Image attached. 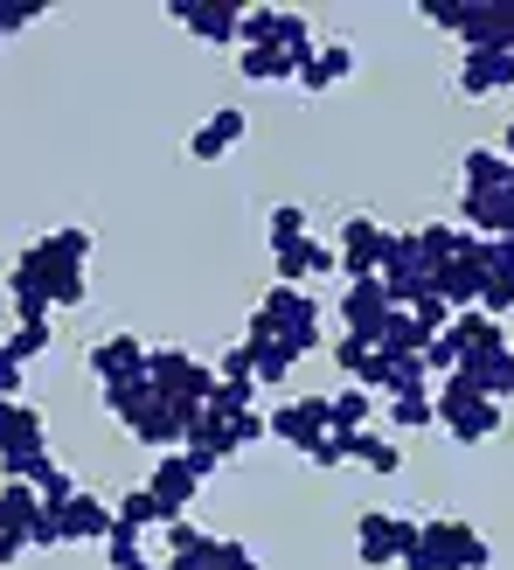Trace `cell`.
Segmentation results:
<instances>
[{
	"label": "cell",
	"mask_w": 514,
	"mask_h": 570,
	"mask_svg": "<svg viewBox=\"0 0 514 570\" xmlns=\"http://www.w3.org/2000/svg\"><path fill=\"white\" fill-rule=\"evenodd\" d=\"M91 250H98V237L83 230V223L28 244L14 258V272H8L14 321L28 327V321H49V306H83V293H91V278H83V272H91Z\"/></svg>",
	"instance_id": "cell-1"
},
{
	"label": "cell",
	"mask_w": 514,
	"mask_h": 570,
	"mask_svg": "<svg viewBox=\"0 0 514 570\" xmlns=\"http://www.w3.org/2000/svg\"><path fill=\"white\" fill-rule=\"evenodd\" d=\"M396 563L404 570H494V543L459 515H432V522L411 529V543Z\"/></svg>",
	"instance_id": "cell-2"
},
{
	"label": "cell",
	"mask_w": 514,
	"mask_h": 570,
	"mask_svg": "<svg viewBox=\"0 0 514 570\" xmlns=\"http://www.w3.org/2000/svg\"><path fill=\"white\" fill-rule=\"evenodd\" d=\"M432 404H438V424L459 445H480V439L501 432V404H494V396H480V383L466 376V368H452V376L432 390Z\"/></svg>",
	"instance_id": "cell-3"
},
{
	"label": "cell",
	"mask_w": 514,
	"mask_h": 570,
	"mask_svg": "<svg viewBox=\"0 0 514 570\" xmlns=\"http://www.w3.org/2000/svg\"><path fill=\"white\" fill-rule=\"evenodd\" d=\"M147 376H154V390L167 396V404H209L216 396V362H202V355H188V348H147Z\"/></svg>",
	"instance_id": "cell-4"
},
{
	"label": "cell",
	"mask_w": 514,
	"mask_h": 570,
	"mask_svg": "<svg viewBox=\"0 0 514 570\" xmlns=\"http://www.w3.org/2000/svg\"><path fill=\"white\" fill-rule=\"evenodd\" d=\"M265 306H271L285 348H293V355H320V299H313L306 285H271Z\"/></svg>",
	"instance_id": "cell-5"
},
{
	"label": "cell",
	"mask_w": 514,
	"mask_h": 570,
	"mask_svg": "<svg viewBox=\"0 0 514 570\" xmlns=\"http://www.w3.org/2000/svg\"><path fill=\"white\" fill-rule=\"evenodd\" d=\"M202 488H209V480L195 473L188 452H160V466L147 473V494L160 501V515H167V522H188V508L202 501Z\"/></svg>",
	"instance_id": "cell-6"
},
{
	"label": "cell",
	"mask_w": 514,
	"mask_h": 570,
	"mask_svg": "<svg viewBox=\"0 0 514 570\" xmlns=\"http://www.w3.org/2000/svg\"><path fill=\"white\" fill-rule=\"evenodd\" d=\"M411 515H389V508H368V515L355 522V557L368 563V570H383V563H396L404 557V543H411Z\"/></svg>",
	"instance_id": "cell-7"
},
{
	"label": "cell",
	"mask_w": 514,
	"mask_h": 570,
	"mask_svg": "<svg viewBox=\"0 0 514 570\" xmlns=\"http://www.w3.org/2000/svg\"><path fill=\"white\" fill-rule=\"evenodd\" d=\"M389 237H396V230H383V223H368V216H355L348 230H340V272H348V285H355V278H383Z\"/></svg>",
	"instance_id": "cell-8"
},
{
	"label": "cell",
	"mask_w": 514,
	"mask_h": 570,
	"mask_svg": "<svg viewBox=\"0 0 514 570\" xmlns=\"http://www.w3.org/2000/svg\"><path fill=\"white\" fill-rule=\"evenodd\" d=\"M459 42H466V56H480V49H514V0H466Z\"/></svg>",
	"instance_id": "cell-9"
},
{
	"label": "cell",
	"mask_w": 514,
	"mask_h": 570,
	"mask_svg": "<svg viewBox=\"0 0 514 570\" xmlns=\"http://www.w3.org/2000/svg\"><path fill=\"white\" fill-rule=\"evenodd\" d=\"M271 439L293 445L299 460H306V452L327 439V396H293V404H278L271 411Z\"/></svg>",
	"instance_id": "cell-10"
},
{
	"label": "cell",
	"mask_w": 514,
	"mask_h": 570,
	"mask_svg": "<svg viewBox=\"0 0 514 570\" xmlns=\"http://www.w3.org/2000/svg\"><path fill=\"white\" fill-rule=\"evenodd\" d=\"M480 285H487V258H480V237L459 250V258H445L438 272H432V293L445 299V306H480Z\"/></svg>",
	"instance_id": "cell-11"
},
{
	"label": "cell",
	"mask_w": 514,
	"mask_h": 570,
	"mask_svg": "<svg viewBox=\"0 0 514 570\" xmlns=\"http://www.w3.org/2000/svg\"><path fill=\"white\" fill-rule=\"evenodd\" d=\"M28 452H49V424L36 404L0 396V460H28Z\"/></svg>",
	"instance_id": "cell-12"
},
{
	"label": "cell",
	"mask_w": 514,
	"mask_h": 570,
	"mask_svg": "<svg viewBox=\"0 0 514 570\" xmlns=\"http://www.w3.org/2000/svg\"><path fill=\"white\" fill-rule=\"evenodd\" d=\"M175 14L195 42H237V28H244V8H230V0H175Z\"/></svg>",
	"instance_id": "cell-13"
},
{
	"label": "cell",
	"mask_w": 514,
	"mask_h": 570,
	"mask_svg": "<svg viewBox=\"0 0 514 570\" xmlns=\"http://www.w3.org/2000/svg\"><path fill=\"white\" fill-rule=\"evenodd\" d=\"M56 529H63V543H111V501L77 488L63 508H56Z\"/></svg>",
	"instance_id": "cell-14"
},
{
	"label": "cell",
	"mask_w": 514,
	"mask_h": 570,
	"mask_svg": "<svg viewBox=\"0 0 514 570\" xmlns=\"http://www.w3.org/2000/svg\"><path fill=\"white\" fill-rule=\"evenodd\" d=\"M244 132H250V119H244L237 105H223V111H209V119L188 132V160H202V167H209V160H223V154H230Z\"/></svg>",
	"instance_id": "cell-15"
},
{
	"label": "cell",
	"mask_w": 514,
	"mask_h": 570,
	"mask_svg": "<svg viewBox=\"0 0 514 570\" xmlns=\"http://www.w3.org/2000/svg\"><path fill=\"white\" fill-rule=\"evenodd\" d=\"M389 313H396V306H389V293H383V278H355L348 299H340V321H348V334H362V341H376Z\"/></svg>",
	"instance_id": "cell-16"
},
{
	"label": "cell",
	"mask_w": 514,
	"mask_h": 570,
	"mask_svg": "<svg viewBox=\"0 0 514 570\" xmlns=\"http://www.w3.org/2000/svg\"><path fill=\"white\" fill-rule=\"evenodd\" d=\"M91 376H98V383L147 376V341H139V334H105L98 348H91Z\"/></svg>",
	"instance_id": "cell-17"
},
{
	"label": "cell",
	"mask_w": 514,
	"mask_h": 570,
	"mask_svg": "<svg viewBox=\"0 0 514 570\" xmlns=\"http://www.w3.org/2000/svg\"><path fill=\"white\" fill-rule=\"evenodd\" d=\"M459 216L473 237H514V195L507 188H466Z\"/></svg>",
	"instance_id": "cell-18"
},
{
	"label": "cell",
	"mask_w": 514,
	"mask_h": 570,
	"mask_svg": "<svg viewBox=\"0 0 514 570\" xmlns=\"http://www.w3.org/2000/svg\"><path fill=\"white\" fill-rule=\"evenodd\" d=\"M271 258H278V285H313V278H327V272L340 265V250H327V244L299 237V244H278Z\"/></svg>",
	"instance_id": "cell-19"
},
{
	"label": "cell",
	"mask_w": 514,
	"mask_h": 570,
	"mask_svg": "<svg viewBox=\"0 0 514 570\" xmlns=\"http://www.w3.org/2000/svg\"><path fill=\"white\" fill-rule=\"evenodd\" d=\"M459 91H466V98L514 91V49H480V56H466V70H459Z\"/></svg>",
	"instance_id": "cell-20"
},
{
	"label": "cell",
	"mask_w": 514,
	"mask_h": 570,
	"mask_svg": "<svg viewBox=\"0 0 514 570\" xmlns=\"http://www.w3.org/2000/svg\"><path fill=\"white\" fill-rule=\"evenodd\" d=\"M147 529H167V515H160V501L147 494V488H132L119 508H111V543H147Z\"/></svg>",
	"instance_id": "cell-21"
},
{
	"label": "cell",
	"mask_w": 514,
	"mask_h": 570,
	"mask_svg": "<svg viewBox=\"0 0 514 570\" xmlns=\"http://www.w3.org/2000/svg\"><path fill=\"white\" fill-rule=\"evenodd\" d=\"M334 362H340V376L348 383H362V390H383V376H389V355L376 348V341H362V334H348L334 348Z\"/></svg>",
	"instance_id": "cell-22"
},
{
	"label": "cell",
	"mask_w": 514,
	"mask_h": 570,
	"mask_svg": "<svg viewBox=\"0 0 514 570\" xmlns=\"http://www.w3.org/2000/svg\"><path fill=\"white\" fill-rule=\"evenodd\" d=\"M452 334H459V348H466V362H487V355H501V348H507V334H501V321H494V313H480V306H466V313H452Z\"/></svg>",
	"instance_id": "cell-23"
},
{
	"label": "cell",
	"mask_w": 514,
	"mask_h": 570,
	"mask_svg": "<svg viewBox=\"0 0 514 570\" xmlns=\"http://www.w3.org/2000/svg\"><path fill=\"white\" fill-rule=\"evenodd\" d=\"M340 445H348V466H368V473H396V466H404L396 439H383V432H348Z\"/></svg>",
	"instance_id": "cell-24"
},
{
	"label": "cell",
	"mask_w": 514,
	"mask_h": 570,
	"mask_svg": "<svg viewBox=\"0 0 514 570\" xmlns=\"http://www.w3.org/2000/svg\"><path fill=\"white\" fill-rule=\"evenodd\" d=\"M376 348H383L389 362H396V355H424V348H432V334L417 327V313H404V306H396L389 321H383V334H376Z\"/></svg>",
	"instance_id": "cell-25"
},
{
	"label": "cell",
	"mask_w": 514,
	"mask_h": 570,
	"mask_svg": "<svg viewBox=\"0 0 514 570\" xmlns=\"http://www.w3.org/2000/svg\"><path fill=\"white\" fill-rule=\"evenodd\" d=\"M368 417H376V411H368V390H362V383H348L340 396H327V432H334V439L368 432Z\"/></svg>",
	"instance_id": "cell-26"
},
{
	"label": "cell",
	"mask_w": 514,
	"mask_h": 570,
	"mask_svg": "<svg viewBox=\"0 0 514 570\" xmlns=\"http://www.w3.org/2000/svg\"><path fill=\"white\" fill-rule=\"evenodd\" d=\"M348 70H355V49H340V42H334V49H320V56H313V63H306L293 83H299V91H334V83L348 77Z\"/></svg>",
	"instance_id": "cell-27"
},
{
	"label": "cell",
	"mask_w": 514,
	"mask_h": 570,
	"mask_svg": "<svg viewBox=\"0 0 514 570\" xmlns=\"http://www.w3.org/2000/svg\"><path fill=\"white\" fill-rule=\"evenodd\" d=\"M459 175H466V188H507V154L501 147H473L459 160Z\"/></svg>",
	"instance_id": "cell-28"
},
{
	"label": "cell",
	"mask_w": 514,
	"mask_h": 570,
	"mask_svg": "<svg viewBox=\"0 0 514 570\" xmlns=\"http://www.w3.org/2000/svg\"><path fill=\"white\" fill-rule=\"evenodd\" d=\"M383 390L389 396H424V390H432V362H424V355H396L389 376H383Z\"/></svg>",
	"instance_id": "cell-29"
},
{
	"label": "cell",
	"mask_w": 514,
	"mask_h": 570,
	"mask_svg": "<svg viewBox=\"0 0 514 570\" xmlns=\"http://www.w3.org/2000/svg\"><path fill=\"white\" fill-rule=\"evenodd\" d=\"M244 77L250 83H285V77H299V70H293V56H285V49H244Z\"/></svg>",
	"instance_id": "cell-30"
},
{
	"label": "cell",
	"mask_w": 514,
	"mask_h": 570,
	"mask_svg": "<svg viewBox=\"0 0 514 570\" xmlns=\"http://www.w3.org/2000/svg\"><path fill=\"white\" fill-rule=\"evenodd\" d=\"M389 424H396V432H424V424H438L432 390H424V396H389Z\"/></svg>",
	"instance_id": "cell-31"
},
{
	"label": "cell",
	"mask_w": 514,
	"mask_h": 570,
	"mask_svg": "<svg viewBox=\"0 0 514 570\" xmlns=\"http://www.w3.org/2000/svg\"><path fill=\"white\" fill-rule=\"evenodd\" d=\"M209 417H244V411H257V383H216V396L202 404Z\"/></svg>",
	"instance_id": "cell-32"
},
{
	"label": "cell",
	"mask_w": 514,
	"mask_h": 570,
	"mask_svg": "<svg viewBox=\"0 0 514 570\" xmlns=\"http://www.w3.org/2000/svg\"><path fill=\"white\" fill-rule=\"evenodd\" d=\"M250 348H257V383H285V376H293V348H285V341H250Z\"/></svg>",
	"instance_id": "cell-33"
},
{
	"label": "cell",
	"mask_w": 514,
	"mask_h": 570,
	"mask_svg": "<svg viewBox=\"0 0 514 570\" xmlns=\"http://www.w3.org/2000/svg\"><path fill=\"white\" fill-rule=\"evenodd\" d=\"M28 488H36V494H42V508H63V501L77 494V480H70L63 466H56V460H49V466H42L36 480H28Z\"/></svg>",
	"instance_id": "cell-34"
},
{
	"label": "cell",
	"mask_w": 514,
	"mask_h": 570,
	"mask_svg": "<svg viewBox=\"0 0 514 570\" xmlns=\"http://www.w3.org/2000/svg\"><path fill=\"white\" fill-rule=\"evenodd\" d=\"M265 439H271V417H265V411L230 417V452H250V445H265Z\"/></svg>",
	"instance_id": "cell-35"
},
{
	"label": "cell",
	"mask_w": 514,
	"mask_h": 570,
	"mask_svg": "<svg viewBox=\"0 0 514 570\" xmlns=\"http://www.w3.org/2000/svg\"><path fill=\"white\" fill-rule=\"evenodd\" d=\"M480 313H514V272H487V285H480Z\"/></svg>",
	"instance_id": "cell-36"
},
{
	"label": "cell",
	"mask_w": 514,
	"mask_h": 570,
	"mask_svg": "<svg viewBox=\"0 0 514 570\" xmlns=\"http://www.w3.org/2000/svg\"><path fill=\"white\" fill-rule=\"evenodd\" d=\"M49 14V0H0V36H14V28H36Z\"/></svg>",
	"instance_id": "cell-37"
},
{
	"label": "cell",
	"mask_w": 514,
	"mask_h": 570,
	"mask_svg": "<svg viewBox=\"0 0 514 570\" xmlns=\"http://www.w3.org/2000/svg\"><path fill=\"white\" fill-rule=\"evenodd\" d=\"M49 321H28V327H14V341H8V355H21V362H36V355H49Z\"/></svg>",
	"instance_id": "cell-38"
},
{
	"label": "cell",
	"mask_w": 514,
	"mask_h": 570,
	"mask_svg": "<svg viewBox=\"0 0 514 570\" xmlns=\"http://www.w3.org/2000/svg\"><path fill=\"white\" fill-rule=\"evenodd\" d=\"M299 237H306V209H299V203H278V209H271V250H278V244H299Z\"/></svg>",
	"instance_id": "cell-39"
},
{
	"label": "cell",
	"mask_w": 514,
	"mask_h": 570,
	"mask_svg": "<svg viewBox=\"0 0 514 570\" xmlns=\"http://www.w3.org/2000/svg\"><path fill=\"white\" fill-rule=\"evenodd\" d=\"M424 362H432V376H452V368H459V362H466V348H459V334H452V327H445V334L432 341V348H424Z\"/></svg>",
	"instance_id": "cell-40"
},
{
	"label": "cell",
	"mask_w": 514,
	"mask_h": 570,
	"mask_svg": "<svg viewBox=\"0 0 514 570\" xmlns=\"http://www.w3.org/2000/svg\"><path fill=\"white\" fill-rule=\"evenodd\" d=\"M216 376L223 383H257V348H250V341H244V348H230V355L216 362Z\"/></svg>",
	"instance_id": "cell-41"
},
{
	"label": "cell",
	"mask_w": 514,
	"mask_h": 570,
	"mask_svg": "<svg viewBox=\"0 0 514 570\" xmlns=\"http://www.w3.org/2000/svg\"><path fill=\"white\" fill-rule=\"evenodd\" d=\"M28 550H36V543H28V529H21V522H8V515H0V570H8V563H21Z\"/></svg>",
	"instance_id": "cell-42"
},
{
	"label": "cell",
	"mask_w": 514,
	"mask_h": 570,
	"mask_svg": "<svg viewBox=\"0 0 514 570\" xmlns=\"http://www.w3.org/2000/svg\"><path fill=\"white\" fill-rule=\"evenodd\" d=\"M417 14H424V21H438V28H452V36H459V14H466V0H417Z\"/></svg>",
	"instance_id": "cell-43"
},
{
	"label": "cell",
	"mask_w": 514,
	"mask_h": 570,
	"mask_svg": "<svg viewBox=\"0 0 514 570\" xmlns=\"http://www.w3.org/2000/svg\"><path fill=\"white\" fill-rule=\"evenodd\" d=\"M21 376H28V362L8 355V341H0V396H21Z\"/></svg>",
	"instance_id": "cell-44"
},
{
	"label": "cell",
	"mask_w": 514,
	"mask_h": 570,
	"mask_svg": "<svg viewBox=\"0 0 514 570\" xmlns=\"http://www.w3.org/2000/svg\"><path fill=\"white\" fill-rule=\"evenodd\" d=\"M202 535H209V529H195V522H167V557H188Z\"/></svg>",
	"instance_id": "cell-45"
},
{
	"label": "cell",
	"mask_w": 514,
	"mask_h": 570,
	"mask_svg": "<svg viewBox=\"0 0 514 570\" xmlns=\"http://www.w3.org/2000/svg\"><path fill=\"white\" fill-rule=\"evenodd\" d=\"M306 466H348V445H340V439L327 432L320 445H313V452H306Z\"/></svg>",
	"instance_id": "cell-46"
},
{
	"label": "cell",
	"mask_w": 514,
	"mask_h": 570,
	"mask_svg": "<svg viewBox=\"0 0 514 570\" xmlns=\"http://www.w3.org/2000/svg\"><path fill=\"white\" fill-rule=\"evenodd\" d=\"M501 376H507V404H514V348L501 355Z\"/></svg>",
	"instance_id": "cell-47"
},
{
	"label": "cell",
	"mask_w": 514,
	"mask_h": 570,
	"mask_svg": "<svg viewBox=\"0 0 514 570\" xmlns=\"http://www.w3.org/2000/svg\"><path fill=\"white\" fill-rule=\"evenodd\" d=\"M501 154H507V160H514V126H507V139H501Z\"/></svg>",
	"instance_id": "cell-48"
},
{
	"label": "cell",
	"mask_w": 514,
	"mask_h": 570,
	"mask_svg": "<svg viewBox=\"0 0 514 570\" xmlns=\"http://www.w3.org/2000/svg\"><path fill=\"white\" fill-rule=\"evenodd\" d=\"M507 195H514V160H507Z\"/></svg>",
	"instance_id": "cell-49"
}]
</instances>
